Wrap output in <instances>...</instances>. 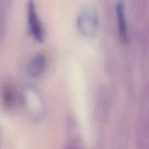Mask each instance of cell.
<instances>
[{"mask_svg": "<svg viewBox=\"0 0 149 149\" xmlns=\"http://www.w3.org/2000/svg\"><path fill=\"white\" fill-rule=\"evenodd\" d=\"M28 21L29 29L35 39L39 41L43 39V28L36 14L34 3L31 1L28 6Z\"/></svg>", "mask_w": 149, "mask_h": 149, "instance_id": "cell-1", "label": "cell"}, {"mask_svg": "<svg viewBox=\"0 0 149 149\" xmlns=\"http://www.w3.org/2000/svg\"><path fill=\"white\" fill-rule=\"evenodd\" d=\"M116 14H117L118 27L119 34L123 42L127 41V28L125 13V5L122 1H118L116 4Z\"/></svg>", "mask_w": 149, "mask_h": 149, "instance_id": "cell-2", "label": "cell"}, {"mask_svg": "<svg viewBox=\"0 0 149 149\" xmlns=\"http://www.w3.org/2000/svg\"><path fill=\"white\" fill-rule=\"evenodd\" d=\"M45 65V58L42 55H38L32 59L29 63V73L33 77L39 75Z\"/></svg>", "mask_w": 149, "mask_h": 149, "instance_id": "cell-3", "label": "cell"}, {"mask_svg": "<svg viewBox=\"0 0 149 149\" xmlns=\"http://www.w3.org/2000/svg\"><path fill=\"white\" fill-rule=\"evenodd\" d=\"M3 103L6 107H10L14 100V92L10 84H7L4 86L2 93Z\"/></svg>", "mask_w": 149, "mask_h": 149, "instance_id": "cell-4", "label": "cell"}]
</instances>
